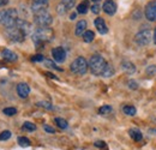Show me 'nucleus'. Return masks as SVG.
Masks as SVG:
<instances>
[{
  "label": "nucleus",
  "mask_w": 156,
  "mask_h": 150,
  "mask_svg": "<svg viewBox=\"0 0 156 150\" xmlns=\"http://www.w3.org/2000/svg\"><path fill=\"white\" fill-rule=\"evenodd\" d=\"M53 38H54V31L51 28H37L31 35L33 42L35 43L36 48L43 47L44 43L51 42Z\"/></svg>",
  "instance_id": "f257e3e1"
},
{
  "label": "nucleus",
  "mask_w": 156,
  "mask_h": 150,
  "mask_svg": "<svg viewBox=\"0 0 156 150\" xmlns=\"http://www.w3.org/2000/svg\"><path fill=\"white\" fill-rule=\"evenodd\" d=\"M18 20V12L15 9H6L0 11V24L6 28H13Z\"/></svg>",
  "instance_id": "f03ea898"
},
{
  "label": "nucleus",
  "mask_w": 156,
  "mask_h": 150,
  "mask_svg": "<svg viewBox=\"0 0 156 150\" xmlns=\"http://www.w3.org/2000/svg\"><path fill=\"white\" fill-rule=\"evenodd\" d=\"M108 62L105 60V58L100 55V54H94L89 60V67L91 73L95 76H102L105 72L106 67H107Z\"/></svg>",
  "instance_id": "7ed1b4c3"
},
{
  "label": "nucleus",
  "mask_w": 156,
  "mask_h": 150,
  "mask_svg": "<svg viewBox=\"0 0 156 150\" xmlns=\"http://www.w3.org/2000/svg\"><path fill=\"white\" fill-rule=\"evenodd\" d=\"M88 67H89V62L83 56L76 58L71 62V65H70V70L73 73H76V75H84V73H87Z\"/></svg>",
  "instance_id": "20e7f679"
},
{
  "label": "nucleus",
  "mask_w": 156,
  "mask_h": 150,
  "mask_svg": "<svg viewBox=\"0 0 156 150\" xmlns=\"http://www.w3.org/2000/svg\"><path fill=\"white\" fill-rule=\"evenodd\" d=\"M34 22L36 25H39V28H49V25L52 24L53 18L52 16L46 11L42 13H37L34 16Z\"/></svg>",
  "instance_id": "39448f33"
},
{
  "label": "nucleus",
  "mask_w": 156,
  "mask_h": 150,
  "mask_svg": "<svg viewBox=\"0 0 156 150\" xmlns=\"http://www.w3.org/2000/svg\"><path fill=\"white\" fill-rule=\"evenodd\" d=\"M6 38L11 40V41H13V42H23L27 36L15 25L13 28L6 29Z\"/></svg>",
  "instance_id": "423d86ee"
},
{
  "label": "nucleus",
  "mask_w": 156,
  "mask_h": 150,
  "mask_svg": "<svg viewBox=\"0 0 156 150\" xmlns=\"http://www.w3.org/2000/svg\"><path fill=\"white\" fill-rule=\"evenodd\" d=\"M151 36H153L151 31L148 30V29H144V30H140L139 33H137L135 41H136L137 45H139V46H147V45L150 43Z\"/></svg>",
  "instance_id": "0eeeda50"
},
{
  "label": "nucleus",
  "mask_w": 156,
  "mask_h": 150,
  "mask_svg": "<svg viewBox=\"0 0 156 150\" xmlns=\"http://www.w3.org/2000/svg\"><path fill=\"white\" fill-rule=\"evenodd\" d=\"M144 15L148 20L150 22H155L156 20V0H151L150 2L147 4L145 10H144Z\"/></svg>",
  "instance_id": "6e6552de"
},
{
  "label": "nucleus",
  "mask_w": 156,
  "mask_h": 150,
  "mask_svg": "<svg viewBox=\"0 0 156 150\" xmlns=\"http://www.w3.org/2000/svg\"><path fill=\"white\" fill-rule=\"evenodd\" d=\"M52 55L57 62H64L66 59V52L62 47H55L52 49Z\"/></svg>",
  "instance_id": "1a4fd4ad"
},
{
  "label": "nucleus",
  "mask_w": 156,
  "mask_h": 150,
  "mask_svg": "<svg viewBox=\"0 0 156 150\" xmlns=\"http://www.w3.org/2000/svg\"><path fill=\"white\" fill-rule=\"evenodd\" d=\"M102 9L103 11L109 15V16H113L115 12H117V4L113 1V0H106L102 5Z\"/></svg>",
  "instance_id": "9d476101"
},
{
  "label": "nucleus",
  "mask_w": 156,
  "mask_h": 150,
  "mask_svg": "<svg viewBox=\"0 0 156 150\" xmlns=\"http://www.w3.org/2000/svg\"><path fill=\"white\" fill-rule=\"evenodd\" d=\"M16 27L20 29L25 36L29 35V34L31 33V24H30L29 22L24 20V19H18L17 23H16Z\"/></svg>",
  "instance_id": "9b49d317"
},
{
  "label": "nucleus",
  "mask_w": 156,
  "mask_h": 150,
  "mask_svg": "<svg viewBox=\"0 0 156 150\" xmlns=\"http://www.w3.org/2000/svg\"><path fill=\"white\" fill-rule=\"evenodd\" d=\"M95 27H96V29H98V31L101 34V35H105V34H107L108 33V28H107V25H106V22H105V19L101 18V17H98V18L95 19Z\"/></svg>",
  "instance_id": "f8f14e48"
},
{
  "label": "nucleus",
  "mask_w": 156,
  "mask_h": 150,
  "mask_svg": "<svg viewBox=\"0 0 156 150\" xmlns=\"http://www.w3.org/2000/svg\"><path fill=\"white\" fill-rule=\"evenodd\" d=\"M17 93L20 95V97L22 98H25L29 96V93H30V88L27 83H20L17 85Z\"/></svg>",
  "instance_id": "ddd939ff"
},
{
  "label": "nucleus",
  "mask_w": 156,
  "mask_h": 150,
  "mask_svg": "<svg viewBox=\"0 0 156 150\" xmlns=\"http://www.w3.org/2000/svg\"><path fill=\"white\" fill-rule=\"evenodd\" d=\"M121 67H122V70H124L127 75H133V73H136V66H135L131 61H122V62H121Z\"/></svg>",
  "instance_id": "4468645a"
},
{
  "label": "nucleus",
  "mask_w": 156,
  "mask_h": 150,
  "mask_svg": "<svg viewBox=\"0 0 156 150\" xmlns=\"http://www.w3.org/2000/svg\"><path fill=\"white\" fill-rule=\"evenodd\" d=\"M85 29H87V20L80 19L77 24H76V30H75V33H76L77 36H83V34L87 31Z\"/></svg>",
  "instance_id": "2eb2a0df"
},
{
  "label": "nucleus",
  "mask_w": 156,
  "mask_h": 150,
  "mask_svg": "<svg viewBox=\"0 0 156 150\" xmlns=\"http://www.w3.org/2000/svg\"><path fill=\"white\" fill-rule=\"evenodd\" d=\"M31 11L34 12V15L46 12V11H47V4H37V2H33V5H31Z\"/></svg>",
  "instance_id": "dca6fc26"
},
{
  "label": "nucleus",
  "mask_w": 156,
  "mask_h": 150,
  "mask_svg": "<svg viewBox=\"0 0 156 150\" xmlns=\"http://www.w3.org/2000/svg\"><path fill=\"white\" fill-rule=\"evenodd\" d=\"M1 56L7 61H16L17 60V55L10 49H4L2 53H1Z\"/></svg>",
  "instance_id": "f3484780"
},
{
  "label": "nucleus",
  "mask_w": 156,
  "mask_h": 150,
  "mask_svg": "<svg viewBox=\"0 0 156 150\" xmlns=\"http://www.w3.org/2000/svg\"><path fill=\"white\" fill-rule=\"evenodd\" d=\"M129 134H130V137H131L133 141H136V142L142 141V138H143L142 132L139 131L138 129H131V130L129 131Z\"/></svg>",
  "instance_id": "a211bd4d"
},
{
  "label": "nucleus",
  "mask_w": 156,
  "mask_h": 150,
  "mask_svg": "<svg viewBox=\"0 0 156 150\" xmlns=\"http://www.w3.org/2000/svg\"><path fill=\"white\" fill-rule=\"evenodd\" d=\"M95 38V34H94V31H91V30H87L84 34H83V40L87 42V43H90Z\"/></svg>",
  "instance_id": "6ab92c4d"
},
{
  "label": "nucleus",
  "mask_w": 156,
  "mask_h": 150,
  "mask_svg": "<svg viewBox=\"0 0 156 150\" xmlns=\"http://www.w3.org/2000/svg\"><path fill=\"white\" fill-rule=\"evenodd\" d=\"M122 112L125 113L126 115H130V116H133V115H136L137 113V109L133 107V106H125L124 108H122Z\"/></svg>",
  "instance_id": "aec40b11"
},
{
  "label": "nucleus",
  "mask_w": 156,
  "mask_h": 150,
  "mask_svg": "<svg viewBox=\"0 0 156 150\" xmlns=\"http://www.w3.org/2000/svg\"><path fill=\"white\" fill-rule=\"evenodd\" d=\"M77 11H78V13H82V15H84V13L88 12V1H87V0L83 1V2H80V4L78 5Z\"/></svg>",
  "instance_id": "412c9836"
},
{
  "label": "nucleus",
  "mask_w": 156,
  "mask_h": 150,
  "mask_svg": "<svg viewBox=\"0 0 156 150\" xmlns=\"http://www.w3.org/2000/svg\"><path fill=\"white\" fill-rule=\"evenodd\" d=\"M66 10H71L73 6H75V4H76V0H61V2H60Z\"/></svg>",
  "instance_id": "4be33fe9"
},
{
  "label": "nucleus",
  "mask_w": 156,
  "mask_h": 150,
  "mask_svg": "<svg viewBox=\"0 0 156 150\" xmlns=\"http://www.w3.org/2000/svg\"><path fill=\"white\" fill-rule=\"evenodd\" d=\"M113 75H114V67L108 64L107 67H106V70H105V72L102 73V76L106 77V78H108V77H112Z\"/></svg>",
  "instance_id": "5701e85b"
},
{
  "label": "nucleus",
  "mask_w": 156,
  "mask_h": 150,
  "mask_svg": "<svg viewBox=\"0 0 156 150\" xmlns=\"http://www.w3.org/2000/svg\"><path fill=\"white\" fill-rule=\"evenodd\" d=\"M23 129L29 132H33L36 130V125L33 124V123H30V121H25V123L23 124Z\"/></svg>",
  "instance_id": "b1692460"
},
{
  "label": "nucleus",
  "mask_w": 156,
  "mask_h": 150,
  "mask_svg": "<svg viewBox=\"0 0 156 150\" xmlns=\"http://www.w3.org/2000/svg\"><path fill=\"white\" fill-rule=\"evenodd\" d=\"M18 144L23 148H27L30 145V141L27 137H18Z\"/></svg>",
  "instance_id": "393cba45"
},
{
  "label": "nucleus",
  "mask_w": 156,
  "mask_h": 150,
  "mask_svg": "<svg viewBox=\"0 0 156 150\" xmlns=\"http://www.w3.org/2000/svg\"><path fill=\"white\" fill-rule=\"evenodd\" d=\"M54 121H55V124L58 125L60 129H66L67 127V121L64 120V119H61V118H55Z\"/></svg>",
  "instance_id": "a878e982"
},
{
  "label": "nucleus",
  "mask_w": 156,
  "mask_h": 150,
  "mask_svg": "<svg viewBox=\"0 0 156 150\" xmlns=\"http://www.w3.org/2000/svg\"><path fill=\"white\" fill-rule=\"evenodd\" d=\"M44 65L47 66V67H51V69H54V70H57V71H62V69H60L58 67L53 61H51V60H48V59H44Z\"/></svg>",
  "instance_id": "bb28decb"
},
{
  "label": "nucleus",
  "mask_w": 156,
  "mask_h": 150,
  "mask_svg": "<svg viewBox=\"0 0 156 150\" xmlns=\"http://www.w3.org/2000/svg\"><path fill=\"white\" fill-rule=\"evenodd\" d=\"M4 114L5 115H9V116H12V115H15L16 113H17V109L16 108H13V107H7V108H4Z\"/></svg>",
  "instance_id": "cd10ccee"
},
{
  "label": "nucleus",
  "mask_w": 156,
  "mask_h": 150,
  "mask_svg": "<svg viewBox=\"0 0 156 150\" xmlns=\"http://www.w3.org/2000/svg\"><path fill=\"white\" fill-rule=\"evenodd\" d=\"M111 112H112V107H111V106H102V107L98 109V113L102 114V115L109 114Z\"/></svg>",
  "instance_id": "c85d7f7f"
},
{
  "label": "nucleus",
  "mask_w": 156,
  "mask_h": 150,
  "mask_svg": "<svg viewBox=\"0 0 156 150\" xmlns=\"http://www.w3.org/2000/svg\"><path fill=\"white\" fill-rule=\"evenodd\" d=\"M145 73L148 76H154L156 73V66L155 65H150V66H148L147 67V70H145Z\"/></svg>",
  "instance_id": "c756f323"
},
{
  "label": "nucleus",
  "mask_w": 156,
  "mask_h": 150,
  "mask_svg": "<svg viewBox=\"0 0 156 150\" xmlns=\"http://www.w3.org/2000/svg\"><path fill=\"white\" fill-rule=\"evenodd\" d=\"M36 105H37L39 107H43V108H47V109H52V108H53L52 103H51V102H46V101H41V102H37Z\"/></svg>",
  "instance_id": "7c9ffc66"
},
{
  "label": "nucleus",
  "mask_w": 156,
  "mask_h": 150,
  "mask_svg": "<svg viewBox=\"0 0 156 150\" xmlns=\"http://www.w3.org/2000/svg\"><path fill=\"white\" fill-rule=\"evenodd\" d=\"M11 137V132L10 131H4L0 133V141H7Z\"/></svg>",
  "instance_id": "2f4dec72"
},
{
  "label": "nucleus",
  "mask_w": 156,
  "mask_h": 150,
  "mask_svg": "<svg viewBox=\"0 0 156 150\" xmlns=\"http://www.w3.org/2000/svg\"><path fill=\"white\" fill-rule=\"evenodd\" d=\"M100 10H101V7H100V5H98V4H95V5L91 6V12L95 13V15L100 13Z\"/></svg>",
  "instance_id": "473e14b6"
},
{
  "label": "nucleus",
  "mask_w": 156,
  "mask_h": 150,
  "mask_svg": "<svg viewBox=\"0 0 156 150\" xmlns=\"http://www.w3.org/2000/svg\"><path fill=\"white\" fill-rule=\"evenodd\" d=\"M129 88L132 89V90H136L137 88H138V84H137L136 80H130L129 82Z\"/></svg>",
  "instance_id": "72a5a7b5"
},
{
  "label": "nucleus",
  "mask_w": 156,
  "mask_h": 150,
  "mask_svg": "<svg viewBox=\"0 0 156 150\" xmlns=\"http://www.w3.org/2000/svg\"><path fill=\"white\" fill-rule=\"evenodd\" d=\"M31 60H33V61H44V58H43L42 54H37V55L33 56Z\"/></svg>",
  "instance_id": "f704fd0d"
},
{
  "label": "nucleus",
  "mask_w": 156,
  "mask_h": 150,
  "mask_svg": "<svg viewBox=\"0 0 156 150\" xmlns=\"http://www.w3.org/2000/svg\"><path fill=\"white\" fill-rule=\"evenodd\" d=\"M66 11H67V10H66L61 4H59V6H58V13L59 15H64Z\"/></svg>",
  "instance_id": "c9c22d12"
},
{
  "label": "nucleus",
  "mask_w": 156,
  "mask_h": 150,
  "mask_svg": "<svg viewBox=\"0 0 156 150\" xmlns=\"http://www.w3.org/2000/svg\"><path fill=\"white\" fill-rule=\"evenodd\" d=\"M95 147H98V148H106V143L102 142V141H96L95 142Z\"/></svg>",
  "instance_id": "e433bc0d"
},
{
  "label": "nucleus",
  "mask_w": 156,
  "mask_h": 150,
  "mask_svg": "<svg viewBox=\"0 0 156 150\" xmlns=\"http://www.w3.org/2000/svg\"><path fill=\"white\" fill-rule=\"evenodd\" d=\"M43 129H44V131L48 132V133H54V132H55V130H54L53 127H51V126H48V125H44Z\"/></svg>",
  "instance_id": "4c0bfd02"
},
{
  "label": "nucleus",
  "mask_w": 156,
  "mask_h": 150,
  "mask_svg": "<svg viewBox=\"0 0 156 150\" xmlns=\"http://www.w3.org/2000/svg\"><path fill=\"white\" fill-rule=\"evenodd\" d=\"M34 2H37V4H47L48 0H33Z\"/></svg>",
  "instance_id": "58836bf2"
},
{
  "label": "nucleus",
  "mask_w": 156,
  "mask_h": 150,
  "mask_svg": "<svg viewBox=\"0 0 156 150\" xmlns=\"http://www.w3.org/2000/svg\"><path fill=\"white\" fill-rule=\"evenodd\" d=\"M9 2V0H0V6H5Z\"/></svg>",
  "instance_id": "ea45409f"
},
{
  "label": "nucleus",
  "mask_w": 156,
  "mask_h": 150,
  "mask_svg": "<svg viewBox=\"0 0 156 150\" xmlns=\"http://www.w3.org/2000/svg\"><path fill=\"white\" fill-rule=\"evenodd\" d=\"M76 17H77V13H75V12H73V13H71V16H70V19H75Z\"/></svg>",
  "instance_id": "a19ab883"
},
{
  "label": "nucleus",
  "mask_w": 156,
  "mask_h": 150,
  "mask_svg": "<svg viewBox=\"0 0 156 150\" xmlns=\"http://www.w3.org/2000/svg\"><path fill=\"white\" fill-rule=\"evenodd\" d=\"M153 38H154V43L156 45V28H155V30H154V35H153Z\"/></svg>",
  "instance_id": "79ce46f5"
},
{
  "label": "nucleus",
  "mask_w": 156,
  "mask_h": 150,
  "mask_svg": "<svg viewBox=\"0 0 156 150\" xmlns=\"http://www.w3.org/2000/svg\"><path fill=\"white\" fill-rule=\"evenodd\" d=\"M94 2H98V1H101V0H93Z\"/></svg>",
  "instance_id": "37998d69"
}]
</instances>
